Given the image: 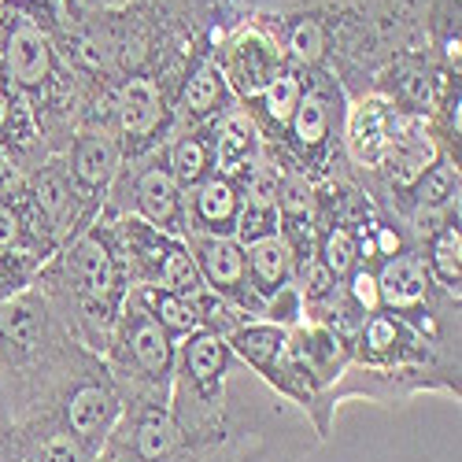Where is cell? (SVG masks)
Listing matches in <instances>:
<instances>
[{
	"mask_svg": "<svg viewBox=\"0 0 462 462\" xmlns=\"http://www.w3.org/2000/svg\"><path fill=\"white\" fill-rule=\"evenodd\" d=\"M430 271L440 278V285L458 292V282H462V234H458L455 222H448L440 234L433 237V245H430Z\"/></svg>",
	"mask_w": 462,
	"mask_h": 462,
	"instance_id": "cell-23",
	"label": "cell"
},
{
	"mask_svg": "<svg viewBox=\"0 0 462 462\" xmlns=\"http://www.w3.org/2000/svg\"><path fill=\"white\" fill-rule=\"evenodd\" d=\"M426 289H430V274L418 255H389V263L377 274V296L389 307H396V311H414L426 300Z\"/></svg>",
	"mask_w": 462,
	"mask_h": 462,
	"instance_id": "cell-10",
	"label": "cell"
},
{
	"mask_svg": "<svg viewBox=\"0 0 462 462\" xmlns=\"http://www.w3.org/2000/svg\"><path fill=\"white\" fill-rule=\"evenodd\" d=\"M389 156L396 163V178L403 185H414L437 163V144L418 123H400L396 134H393V144H389Z\"/></svg>",
	"mask_w": 462,
	"mask_h": 462,
	"instance_id": "cell-15",
	"label": "cell"
},
{
	"mask_svg": "<svg viewBox=\"0 0 462 462\" xmlns=\"http://www.w3.org/2000/svg\"><path fill=\"white\" fill-rule=\"evenodd\" d=\"M218 100H222V74H218V67L200 63L185 79L181 115H185V119H192V123H200V119H208V115L218 107Z\"/></svg>",
	"mask_w": 462,
	"mask_h": 462,
	"instance_id": "cell-20",
	"label": "cell"
},
{
	"mask_svg": "<svg viewBox=\"0 0 462 462\" xmlns=\"http://www.w3.org/2000/svg\"><path fill=\"white\" fill-rule=\"evenodd\" d=\"M141 303H144V311L160 322V329L167 337H189L200 329V315H197V307H192V300L171 296L163 289H144Z\"/></svg>",
	"mask_w": 462,
	"mask_h": 462,
	"instance_id": "cell-18",
	"label": "cell"
},
{
	"mask_svg": "<svg viewBox=\"0 0 462 462\" xmlns=\"http://www.w3.org/2000/svg\"><path fill=\"white\" fill-rule=\"evenodd\" d=\"M352 296H356V303L363 307V311H377V303H381V296H377V274L352 271Z\"/></svg>",
	"mask_w": 462,
	"mask_h": 462,
	"instance_id": "cell-37",
	"label": "cell"
},
{
	"mask_svg": "<svg viewBox=\"0 0 462 462\" xmlns=\"http://www.w3.org/2000/svg\"><path fill=\"white\" fill-rule=\"evenodd\" d=\"M115 167H119V148L107 134H86L70 152V178L89 192H100L111 181Z\"/></svg>",
	"mask_w": 462,
	"mask_h": 462,
	"instance_id": "cell-13",
	"label": "cell"
},
{
	"mask_svg": "<svg viewBox=\"0 0 462 462\" xmlns=\"http://www.w3.org/2000/svg\"><path fill=\"white\" fill-rule=\"evenodd\" d=\"M107 411H111V396L104 389H97V384H82L79 393H70L67 426L74 437H93L107 421Z\"/></svg>",
	"mask_w": 462,
	"mask_h": 462,
	"instance_id": "cell-21",
	"label": "cell"
},
{
	"mask_svg": "<svg viewBox=\"0 0 462 462\" xmlns=\"http://www.w3.org/2000/svg\"><path fill=\"white\" fill-rule=\"evenodd\" d=\"M33 204H37V211H42V218L63 222L67 211H70V185L56 171H45L33 181Z\"/></svg>",
	"mask_w": 462,
	"mask_h": 462,
	"instance_id": "cell-29",
	"label": "cell"
},
{
	"mask_svg": "<svg viewBox=\"0 0 462 462\" xmlns=\"http://www.w3.org/2000/svg\"><path fill=\"white\" fill-rule=\"evenodd\" d=\"M229 344V352L241 356L252 370L266 374V377H274L282 370V359L289 356V333L274 322H248V326H237L234 333L226 337Z\"/></svg>",
	"mask_w": 462,
	"mask_h": 462,
	"instance_id": "cell-8",
	"label": "cell"
},
{
	"mask_svg": "<svg viewBox=\"0 0 462 462\" xmlns=\"http://www.w3.org/2000/svg\"><path fill=\"white\" fill-rule=\"evenodd\" d=\"M74 458H79V451L70 448V440H52L45 448V458L42 462H74Z\"/></svg>",
	"mask_w": 462,
	"mask_h": 462,
	"instance_id": "cell-39",
	"label": "cell"
},
{
	"mask_svg": "<svg viewBox=\"0 0 462 462\" xmlns=\"http://www.w3.org/2000/svg\"><path fill=\"white\" fill-rule=\"evenodd\" d=\"M300 97H303V86H300V79L296 74H278V79L266 86L263 93H259V107H263V115H266V123L271 126H289L292 123V111H296V104H300Z\"/></svg>",
	"mask_w": 462,
	"mask_h": 462,
	"instance_id": "cell-24",
	"label": "cell"
},
{
	"mask_svg": "<svg viewBox=\"0 0 462 462\" xmlns=\"http://www.w3.org/2000/svg\"><path fill=\"white\" fill-rule=\"evenodd\" d=\"M0 329H5L15 344H23V348H33L37 337H42V319H37V311L30 303H15L0 315Z\"/></svg>",
	"mask_w": 462,
	"mask_h": 462,
	"instance_id": "cell-32",
	"label": "cell"
},
{
	"mask_svg": "<svg viewBox=\"0 0 462 462\" xmlns=\"http://www.w3.org/2000/svg\"><path fill=\"white\" fill-rule=\"evenodd\" d=\"M289 134H292V144L303 152V156H315L322 152L326 137H329V107L319 93H307L300 97L296 111H292V123H289Z\"/></svg>",
	"mask_w": 462,
	"mask_h": 462,
	"instance_id": "cell-17",
	"label": "cell"
},
{
	"mask_svg": "<svg viewBox=\"0 0 462 462\" xmlns=\"http://www.w3.org/2000/svg\"><path fill=\"white\" fill-rule=\"evenodd\" d=\"M255 148H259V134H255V123L245 119V115H234L226 119L218 137H215V171L222 178H241L252 171V160H255Z\"/></svg>",
	"mask_w": 462,
	"mask_h": 462,
	"instance_id": "cell-12",
	"label": "cell"
},
{
	"mask_svg": "<svg viewBox=\"0 0 462 462\" xmlns=\"http://www.w3.org/2000/svg\"><path fill=\"white\" fill-rule=\"evenodd\" d=\"M300 296H307L311 303H319V300H329L333 296V289H337V278L326 271V263L319 259V252L311 255V259H303L300 263Z\"/></svg>",
	"mask_w": 462,
	"mask_h": 462,
	"instance_id": "cell-33",
	"label": "cell"
},
{
	"mask_svg": "<svg viewBox=\"0 0 462 462\" xmlns=\"http://www.w3.org/2000/svg\"><path fill=\"white\" fill-rule=\"evenodd\" d=\"M319 259L326 263V271L340 282V278H348L356 271V237H352V229H344V226H333L329 234L322 237V248H319Z\"/></svg>",
	"mask_w": 462,
	"mask_h": 462,
	"instance_id": "cell-28",
	"label": "cell"
},
{
	"mask_svg": "<svg viewBox=\"0 0 462 462\" xmlns=\"http://www.w3.org/2000/svg\"><path fill=\"white\" fill-rule=\"evenodd\" d=\"M226 370H229V344H226V337H218L211 329L189 333V344H185V374L197 381L204 393L215 389V384L226 377Z\"/></svg>",
	"mask_w": 462,
	"mask_h": 462,
	"instance_id": "cell-14",
	"label": "cell"
},
{
	"mask_svg": "<svg viewBox=\"0 0 462 462\" xmlns=\"http://www.w3.org/2000/svg\"><path fill=\"white\" fill-rule=\"evenodd\" d=\"M137 208L141 215L160 229V234H181L189 226L185 218V197H181V185L171 178L167 167H152L137 178Z\"/></svg>",
	"mask_w": 462,
	"mask_h": 462,
	"instance_id": "cell-5",
	"label": "cell"
},
{
	"mask_svg": "<svg viewBox=\"0 0 462 462\" xmlns=\"http://www.w3.org/2000/svg\"><path fill=\"white\" fill-rule=\"evenodd\" d=\"M70 271H74V282H79L82 296H93V300H104L111 289H115V259L107 252V245L100 237H82L79 248L70 255Z\"/></svg>",
	"mask_w": 462,
	"mask_h": 462,
	"instance_id": "cell-16",
	"label": "cell"
},
{
	"mask_svg": "<svg viewBox=\"0 0 462 462\" xmlns=\"http://www.w3.org/2000/svg\"><path fill=\"white\" fill-rule=\"evenodd\" d=\"M400 322L396 319H389V315H374L370 322H366V329H363V348L370 352V356H384V352H393L396 348V340H400Z\"/></svg>",
	"mask_w": 462,
	"mask_h": 462,
	"instance_id": "cell-36",
	"label": "cell"
},
{
	"mask_svg": "<svg viewBox=\"0 0 462 462\" xmlns=\"http://www.w3.org/2000/svg\"><path fill=\"white\" fill-rule=\"evenodd\" d=\"M12 123V97H8V89L0 86V130H5Z\"/></svg>",
	"mask_w": 462,
	"mask_h": 462,
	"instance_id": "cell-40",
	"label": "cell"
},
{
	"mask_svg": "<svg viewBox=\"0 0 462 462\" xmlns=\"http://www.w3.org/2000/svg\"><path fill=\"white\" fill-rule=\"evenodd\" d=\"M192 263L222 300H237L248 289V271H245V248L237 237H197L192 241Z\"/></svg>",
	"mask_w": 462,
	"mask_h": 462,
	"instance_id": "cell-3",
	"label": "cell"
},
{
	"mask_svg": "<svg viewBox=\"0 0 462 462\" xmlns=\"http://www.w3.org/2000/svg\"><path fill=\"white\" fill-rule=\"evenodd\" d=\"M171 178L181 185V192L185 189H197L204 178H208V171H211V152H208V144L200 141V137H181L174 148H171Z\"/></svg>",
	"mask_w": 462,
	"mask_h": 462,
	"instance_id": "cell-22",
	"label": "cell"
},
{
	"mask_svg": "<svg viewBox=\"0 0 462 462\" xmlns=\"http://www.w3.org/2000/svg\"><path fill=\"white\" fill-rule=\"evenodd\" d=\"M5 63L15 86L42 89L52 74V45L45 30L26 15H8L5 23Z\"/></svg>",
	"mask_w": 462,
	"mask_h": 462,
	"instance_id": "cell-2",
	"label": "cell"
},
{
	"mask_svg": "<svg viewBox=\"0 0 462 462\" xmlns=\"http://www.w3.org/2000/svg\"><path fill=\"white\" fill-rule=\"evenodd\" d=\"M300 311H303V296H300V289H292V285H285V289H278L274 296H266V303H263V315H266V322H274V326H292L296 319H300Z\"/></svg>",
	"mask_w": 462,
	"mask_h": 462,
	"instance_id": "cell-35",
	"label": "cell"
},
{
	"mask_svg": "<svg viewBox=\"0 0 462 462\" xmlns=\"http://www.w3.org/2000/svg\"><path fill=\"white\" fill-rule=\"evenodd\" d=\"M400 126V123H396ZM393 107L384 100H363L352 115V130H348V144L352 156L366 167H377L384 156H389L393 144Z\"/></svg>",
	"mask_w": 462,
	"mask_h": 462,
	"instance_id": "cell-9",
	"label": "cell"
},
{
	"mask_svg": "<svg viewBox=\"0 0 462 462\" xmlns=\"http://www.w3.org/2000/svg\"><path fill=\"white\" fill-rule=\"evenodd\" d=\"M160 123H163V93L152 79L137 74L119 93V126H123L126 141L144 144L156 137Z\"/></svg>",
	"mask_w": 462,
	"mask_h": 462,
	"instance_id": "cell-7",
	"label": "cell"
},
{
	"mask_svg": "<svg viewBox=\"0 0 462 462\" xmlns=\"http://www.w3.org/2000/svg\"><path fill=\"white\" fill-rule=\"evenodd\" d=\"M23 241V218L12 204H0V252H12Z\"/></svg>",
	"mask_w": 462,
	"mask_h": 462,
	"instance_id": "cell-38",
	"label": "cell"
},
{
	"mask_svg": "<svg viewBox=\"0 0 462 462\" xmlns=\"http://www.w3.org/2000/svg\"><path fill=\"white\" fill-rule=\"evenodd\" d=\"M326 52V33L315 19H300L289 30V56L300 63H319Z\"/></svg>",
	"mask_w": 462,
	"mask_h": 462,
	"instance_id": "cell-31",
	"label": "cell"
},
{
	"mask_svg": "<svg viewBox=\"0 0 462 462\" xmlns=\"http://www.w3.org/2000/svg\"><path fill=\"white\" fill-rule=\"evenodd\" d=\"M178 444V430L167 414H148L137 426V455L144 462H163Z\"/></svg>",
	"mask_w": 462,
	"mask_h": 462,
	"instance_id": "cell-26",
	"label": "cell"
},
{
	"mask_svg": "<svg viewBox=\"0 0 462 462\" xmlns=\"http://www.w3.org/2000/svg\"><path fill=\"white\" fill-rule=\"evenodd\" d=\"M241 208L252 211H278V178L266 167H252L248 174H241Z\"/></svg>",
	"mask_w": 462,
	"mask_h": 462,
	"instance_id": "cell-30",
	"label": "cell"
},
{
	"mask_svg": "<svg viewBox=\"0 0 462 462\" xmlns=\"http://www.w3.org/2000/svg\"><path fill=\"white\" fill-rule=\"evenodd\" d=\"M414 197H418L421 208L451 204V197H458V167H451L448 160H437L426 174L414 181Z\"/></svg>",
	"mask_w": 462,
	"mask_h": 462,
	"instance_id": "cell-25",
	"label": "cell"
},
{
	"mask_svg": "<svg viewBox=\"0 0 462 462\" xmlns=\"http://www.w3.org/2000/svg\"><path fill=\"white\" fill-rule=\"evenodd\" d=\"M126 352L137 363V370L152 381H167L171 366H174V344L171 337L160 329V322L152 319L144 307L134 315H126Z\"/></svg>",
	"mask_w": 462,
	"mask_h": 462,
	"instance_id": "cell-6",
	"label": "cell"
},
{
	"mask_svg": "<svg viewBox=\"0 0 462 462\" xmlns=\"http://www.w3.org/2000/svg\"><path fill=\"white\" fill-rule=\"evenodd\" d=\"M315 211V189L303 174H285L278 181V215L285 222H311Z\"/></svg>",
	"mask_w": 462,
	"mask_h": 462,
	"instance_id": "cell-27",
	"label": "cell"
},
{
	"mask_svg": "<svg viewBox=\"0 0 462 462\" xmlns=\"http://www.w3.org/2000/svg\"><path fill=\"white\" fill-rule=\"evenodd\" d=\"M237 218H241V192L237 185L222 178V174H208L197 192H192V229L200 237H234L237 234Z\"/></svg>",
	"mask_w": 462,
	"mask_h": 462,
	"instance_id": "cell-4",
	"label": "cell"
},
{
	"mask_svg": "<svg viewBox=\"0 0 462 462\" xmlns=\"http://www.w3.org/2000/svg\"><path fill=\"white\" fill-rule=\"evenodd\" d=\"M278 222H282L278 211H252V208H241L237 237H241L245 245H255V241H266V237H278Z\"/></svg>",
	"mask_w": 462,
	"mask_h": 462,
	"instance_id": "cell-34",
	"label": "cell"
},
{
	"mask_svg": "<svg viewBox=\"0 0 462 462\" xmlns=\"http://www.w3.org/2000/svg\"><path fill=\"white\" fill-rule=\"evenodd\" d=\"M156 278H160V289L171 292V296H181V300H197L208 285L197 271V263H192V255L178 245H167L163 248V259L156 266Z\"/></svg>",
	"mask_w": 462,
	"mask_h": 462,
	"instance_id": "cell-19",
	"label": "cell"
},
{
	"mask_svg": "<svg viewBox=\"0 0 462 462\" xmlns=\"http://www.w3.org/2000/svg\"><path fill=\"white\" fill-rule=\"evenodd\" d=\"M282 74V56L274 49L271 37H263L259 30H241L226 49V79L234 82V89L252 100Z\"/></svg>",
	"mask_w": 462,
	"mask_h": 462,
	"instance_id": "cell-1",
	"label": "cell"
},
{
	"mask_svg": "<svg viewBox=\"0 0 462 462\" xmlns=\"http://www.w3.org/2000/svg\"><path fill=\"white\" fill-rule=\"evenodd\" d=\"M245 271H248V282H252V292L255 296H274L278 289L289 285L292 278V255L285 248L282 237H266V241H255L248 245L245 252Z\"/></svg>",
	"mask_w": 462,
	"mask_h": 462,
	"instance_id": "cell-11",
	"label": "cell"
}]
</instances>
